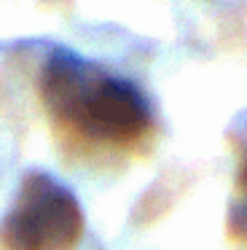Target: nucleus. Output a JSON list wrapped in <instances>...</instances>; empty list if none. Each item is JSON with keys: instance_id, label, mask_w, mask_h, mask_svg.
<instances>
[{"instance_id": "1", "label": "nucleus", "mask_w": 247, "mask_h": 250, "mask_svg": "<svg viewBox=\"0 0 247 250\" xmlns=\"http://www.w3.org/2000/svg\"><path fill=\"white\" fill-rule=\"evenodd\" d=\"M38 97L59 140L86 153H134L156 135V113L143 89L70 49L46 57Z\"/></svg>"}, {"instance_id": "2", "label": "nucleus", "mask_w": 247, "mask_h": 250, "mask_svg": "<svg viewBox=\"0 0 247 250\" xmlns=\"http://www.w3.org/2000/svg\"><path fill=\"white\" fill-rule=\"evenodd\" d=\"M83 210L75 194L48 172H27L0 229L3 250H75Z\"/></svg>"}, {"instance_id": "3", "label": "nucleus", "mask_w": 247, "mask_h": 250, "mask_svg": "<svg viewBox=\"0 0 247 250\" xmlns=\"http://www.w3.org/2000/svg\"><path fill=\"white\" fill-rule=\"evenodd\" d=\"M226 234L231 242L247 245V153L242 156L239 169H236L234 196H231L228 215H226Z\"/></svg>"}]
</instances>
